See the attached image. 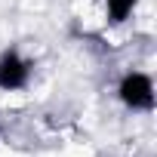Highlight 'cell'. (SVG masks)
Segmentation results:
<instances>
[{
  "mask_svg": "<svg viewBox=\"0 0 157 157\" xmlns=\"http://www.w3.org/2000/svg\"><path fill=\"white\" fill-rule=\"evenodd\" d=\"M28 80H31V62L22 59L19 49H3V56H0V90L16 93V90H25Z\"/></svg>",
  "mask_w": 157,
  "mask_h": 157,
  "instance_id": "7a4b0ae2",
  "label": "cell"
},
{
  "mask_svg": "<svg viewBox=\"0 0 157 157\" xmlns=\"http://www.w3.org/2000/svg\"><path fill=\"white\" fill-rule=\"evenodd\" d=\"M117 96L129 111H151L154 108V80L142 71H126L117 83Z\"/></svg>",
  "mask_w": 157,
  "mask_h": 157,
  "instance_id": "6da1fadb",
  "label": "cell"
},
{
  "mask_svg": "<svg viewBox=\"0 0 157 157\" xmlns=\"http://www.w3.org/2000/svg\"><path fill=\"white\" fill-rule=\"evenodd\" d=\"M136 3H139V0H105V10H108V22H114V25L126 22V19L132 16Z\"/></svg>",
  "mask_w": 157,
  "mask_h": 157,
  "instance_id": "3957f363",
  "label": "cell"
}]
</instances>
